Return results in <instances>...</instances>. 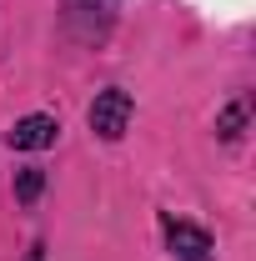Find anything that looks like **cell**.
<instances>
[{
    "instance_id": "1",
    "label": "cell",
    "mask_w": 256,
    "mask_h": 261,
    "mask_svg": "<svg viewBox=\"0 0 256 261\" xmlns=\"http://www.w3.org/2000/svg\"><path fill=\"white\" fill-rule=\"evenodd\" d=\"M131 116H136V100H131V91H121V86H111V91H100L96 100H91V130H96L100 141H121L131 126Z\"/></svg>"
},
{
    "instance_id": "6",
    "label": "cell",
    "mask_w": 256,
    "mask_h": 261,
    "mask_svg": "<svg viewBox=\"0 0 256 261\" xmlns=\"http://www.w3.org/2000/svg\"><path fill=\"white\" fill-rule=\"evenodd\" d=\"M25 261H45V246H31V256Z\"/></svg>"
},
{
    "instance_id": "4",
    "label": "cell",
    "mask_w": 256,
    "mask_h": 261,
    "mask_svg": "<svg viewBox=\"0 0 256 261\" xmlns=\"http://www.w3.org/2000/svg\"><path fill=\"white\" fill-rule=\"evenodd\" d=\"M246 116H251L246 96H241V100H231L221 116H216V136H221V141H236V136H241V126H246Z\"/></svg>"
},
{
    "instance_id": "5",
    "label": "cell",
    "mask_w": 256,
    "mask_h": 261,
    "mask_svg": "<svg viewBox=\"0 0 256 261\" xmlns=\"http://www.w3.org/2000/svg\"><path fill=\"white\" fill-rule=\"evenodd\" d=\"M40 186H45V171H40V166H25V171L15 176V201H35Z\"/></svg>"
},
{
    "instance_id": "2",
    "label": "cell",
    "mask_w": 256,
    "mask_h": 261,
    "mask_svg": "<svg viewBox=\"0 0 256 261\" xmlns=\"http://www.w3.org/2000/svg\"><path fill=\"white\" fill-rule=\"evenodd\" d=\"M161 226H166V246H171V256H176V261H216V241H211L201 226L176 221V216H166Z\"/></svg>"
},
{
    "instance_id": "3",
    "label": "cell",
    "mask_w": 256,
    "mask_h": 261,
    "mask_svg": "<svg viewBox=\"0 0 256 261\" xmlns=\"http://www.w3.org/2000/svg\"><path fill=\"white\" fill-rule=\"evenodd\" d=\"M56 116H20L15 126L5 130V146L10 151H45V146H56Z\"/></svg>"
}]
</instances>
